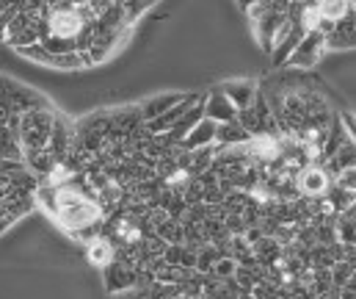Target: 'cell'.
I'll list each match as a JSON object with an SVG mask.
<instances>
[{
  "label": "cell",
  "instance_id": "7c38bea8",
  "mask_svg": "<svg viewBox=\"0 0 356 299\" xmlns=\"http://www.w3.org/2000/svg\"><path fill=\"white\" fill-rule=\"evenodd\" d=\"M326 167H329V172H332L334 178H337V172H343L346 167H356V141L351 136H348V141L326 161Z\"/></svg>",
  "mask_w": 356,
  "mask_h": 299
},
{
  "label": "cell",
  "instance_id": "e0dca14e",
  "mask_svg": "<svg viewBox=\"0 0 356 299\" xmlns=\"http://www.w3.org/2000/svg\"><path fill=\"white\" fill-rule=\"evenodd\" d=\"M241 3V8H249V6H254V3H260V0H238Z\"/></svg>",
  "mask_w": 356,
  "mask_h": 299
},
{
  "label": "cell",
  "instance_id": "3957f363",
  "mask_svg": "<svg viewBox=\"0 0 356 299\" xmlns=\"http://www.w3.org/2000/svg\"><path fill=\"white\" fill-rule=\"evenodd\" d=\"M204 116L207 119H213V122H232V119H238V105L229 100V95L218 86V89H213L207 98H204Z\"/></svg>",
  "mask_w": 356,
  "mask_h": 299
},
{
  "label": "cell",
  "instance_id": "9c48e42d",
  "mask_svg": "<svg viewBox=\"0 0 356 299\" xmlns=\"http://www.w3.org/2000/svg\"><path fill=\"white\" fill-rule=\"evenodd\" d=\"M221 89H224V92L229 95V100L238 105V111L249 108V105L257 100V95H260L257 84H252V81H229V84H224Z\"/></svg>",
  "mask_w": 356,
  "mask_h": 299
},
{
  "label": "cell",
  "instance_id": "5b68a950",
  "mask_svg": "<svg viewBox=\"0 0 356 299\" xmlns=\"http://www.w3.org/2000/svg\"><path fill=\"white\" fill-rule=\"evenodd\" d=\"M216 133H218V122L213 119H199L193 125V130L179 141L182 150H199V147H207V144H216Z\"/></svg>",
  "mask_w": 356,
  "mask_h": 299
},
{
  "label": "cell",
  "instance_id": "8fae6325",
  "mask_svg": "<svg viewBox=\"0 0 356 299\" xmlns=\"http://www.w3.org/2000/svg\"><path fill=\"white\" fill-rule=\"evenodd\" d=\"M243 141H249V130L238 119L218 125V133H216V144L218 147H235V144H243Z\"/></svg>",
  "mask_w": 356,
  "mask_h": 299
},
{
  "label": "cell",
  "instance_id": "30bf717a",
  "mask_svg": "<svg viewBox=\"0 0 356 299\" xmlns=\"http://www.w3.org/2000/svg\"><path fill=\"white\" fill-rule=\"evenodd\" d=\"M185 98V95H158V98H149L144 100L138 108H141V116H144V122H152V119H158L161 114H166L169 108H175L179 100Z\"/></svg>",
  "mask_w": 356,
  "mask_h": 299
},
{
  "label": "cell",
  "instance_id": "2e32d148",
  "mask_svg": "<svg viewBox=\"0 0 356 299\" xmlns=\"http://www.w3.org/2000/svg\"><path fill=\"white\" fill-rule=\"evenodd\" d=\"M343 122H346V130H348V136L356 141V116L354 114H348V111H343Z\"/></svg>",
  "mask_w": 356,
  "mask_h": 299
},
{
  "label": "cell",
  "instance_id": "4fadbf2b",
  "mask_svg": "<svg viewBox=\"0 0 356 299\" xmlns=\"http://www.w3.org/2000/svg\"><path fill=\"white\" fill-rule=\"evenodd\" d=\"M326 199L332 202V208H334V213L340 216V213H346L351 205L356 202V192H348V189H340L337 183L329 189V194H326Z\"/></svg>",
  "mask_w": 356,
  "mask_h": 299
},
{
  "label": "cell",
  "instance_id": "277c9868",
  "mask_svg": "<svg viewBox=\"0 0 356 299\" xmlns=\"http://www.w3.org/2000/svg\"><path fill=\"white\" fill-rule=\"evenodd\" d=\"M86 258H89L91 266L108 269V266L116 261V247H113V241H111L105 233H99V236H94L91 241H86Z\"/></svg>",
  "mask_w": 356,
  "mask_h": 299
},
{
  "label": "cell",
  "instance_id": "5bb4252c",
  "mask_svg": "<svg viewBox=\"0 0 356 299\" xmlns=\"http://www.w3.org/2000/svg\"><path fill=\"white\" fill-rule=\"evenodd\" d=\"M356 272V263L354 261H334V266H332V286L334 289H346L348 283H351V277H354Z\"/></svg>",
  "mask_w": 356,
  "mask_h": 299
},
{
  "label": "cell",
  "instance_id": "ba28073f",
  "mask_svg": "<svg viewBox=\"0 0 356 299\" xmlns=\"http://www.w3.org/2000/svg\"><path fill=\"white\" fill-rule=\"evenodd\" d=\"M318 8H321V17L334 25L356 17V0H318Z\"/></svg>",
  "mask_w": 356,
  "mask_h": 299
},
{
  "label": "cell",
  "instance_id": "9a60e30c",
  "mask_svg": "<svg viewBox=\"0 0 356 299\" xmlns=\"http://www.w3.org/2000/svg\"><path fill=\"white\" fill-rule=\"evenodd\" d=\"M334 183H337L340 189H348V192H356V167H346L343 172H337Z\"/></svg>",
  "mask_w": 356,
  "mask_h": 299
},
{
  "label": "cell",
  "instance_id": "52a82bcc",
  "mask_svg": "<svg viewBox=\"0 0 356 299\" xmlns=\"http://www.w3.org/2000/svg\"><path fill=\"white\" fill-rule=\"evenodd\" d=\"M304 36H307V31H304L301 25H296V22H293V31H290V33H287L276 47H273V53H270V64H273V67H284V64H287V59L293 56V50L301 45V39H304Z\"/></svg>",
  "mask_w": 356,
  "mask_h": 299
},
{
  "label": "cell",
  "instance_id": "8992f818",
  "mask_svg": "<svg viewBox=\"0 0 356 299\" xmlns=\"http://www.w3.org/2000/svg\"><path fill=\"white\" fill-rule=\"evenodd\" d=\"M329 50H356V17L337 22L332 33H326Z\"/></svg>",
  "mask_w": 356,
  "mask_h": 299
},
{
  "label": "cell",
  "instance_id": "6da1fadb",
  "mask_svg": "<svg viewBox=\"0 0 356 299\" xmlns=\"http://www.w3.org/2000/svg\"><path fill=\"white\" fill-rule=\"evenodd\" d=\"M332 186H334V175L329 172L326 164H318V161H309L296 175V192H298V197L304 199L326 197Z\"/></svg>",
  "mask_w": 356,
  "mask_h": 299
},
{
  "label": "cell",
  "instance_id": "7a4b0ae2",
  "mask_svg": "<svg viewBox=\"0 0 356 299\" xmlns=\"http://www.w3.org/2000/svg\"><path fill=\"white\" fill-rule=\"evenodd\" d=\"M326 50H329L326 33H323V31H309V33L301 39V45L293 50V56L287 59L284 67H290V70H309V67H315V64L326 56Z\"/></svg>",
  "mask_w": 356,
  "mask_h": 299
}]
</instances>
